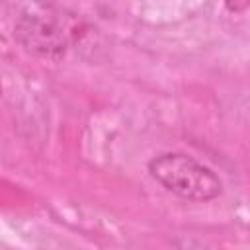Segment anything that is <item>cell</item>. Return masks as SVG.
I'll return each mask as SVG.
<instances>
[{
    "instance_id": "obj_1",
    "label": "cell",
    "mask_w": 250,
    "mask_h": 250,
    "mask_svg": "<svg viewBox=\"0 0 250 250\" xmlns=\"http://www.w3.org/2000/svg\"><path fill=\"white\" fill-rule=\"evenodd\" d=\"M90 29L92 25L86 18L53 2H23L16 6L14 39L37 59H64Z\"/></svg>"
},
{
    "instance_id": "obj_2",
    "label": "cell",
    "mask_w": 250,
    "mask_h": 250,
    "mask_svg": "<svg viewBox=\"0 0 250 250\" xmlns=\"http://www.w3.org/2000/svg\"><path fill=\"white\" fill-rule=\"evenodd\" d=\"M146 170L168 193L191 203L213 201L221 197L225 189L219 174L188 152H158L146 162Z\"/></svg>"
},
{
    "instance_id": "obj_3",
    "label": "cell",
    "mask_w": 250,
    "mask_h": 250,
    "mask_svg": "<svg viewBox=\"0 0 250 250\" xmlns=\"http://www.w3.org/2000/svg\"><path fill=\"white\" fill-rule=\"evenodd\" d=\"M172 244H174L176 250H217V248H213V246H209V244H205V242H201L193 236H188V234L176 236L172 240Z\"/></svg>"
}]
</instances>
